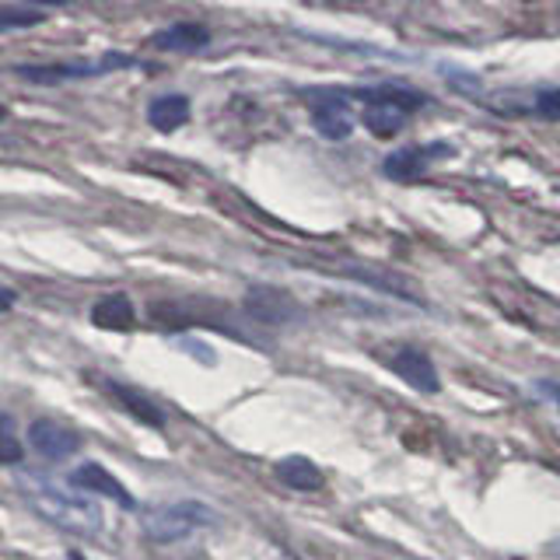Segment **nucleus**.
Segmentation results:
<instances>
[{"instance_id":"nucleus-20","label":"nucleus","mask_w":560,"mask_h":560,"mask_svg":"<svg viewBox=\"0 0 560 560\" xmlns=\"http://www.w3.org/2000/svg\"><path fill=\"white\" fill-rule=\"evenodd\" d=\"M18 302V294L11 291V288H4V284H0V312H4V308H11Z\"/></svg>"},{"instance_id":"nucleus-19","label":"nucleus","mask_w":560,"mask_h":560,"mask_svg":"<svg viewBox=\"0 0 560 560\" xmlns=\"http://www.w3.org/2000/svg\"><path fill=\"white\" fill-rule=\"evenodd\" d=\"M536 393H539L542 399H550L553 407L560 410V382H550V378H542V382H536Z\"/></svg>"},{"instance_id":"nucleus-21","label":"nucleus","mask_w":560,"mask_h":560,"mask_svg":"<svg viewBox=\"0 0 560 560\" xmlns=\"http://www.w3.org/2000/svg\"><path fill=\"white\" fill-rule=\"evenodd\" d=\"M8 119V109H4V105H0V122H4Z\"/></svg>"},{"instance_id":"nucleus-1","label":"nucleus","mask_w":560,"mask_h":560,"mask_svg":"<svg viewBox=\"0 0 560 560\" xmlns=\"http://www.w3.org/2000/svg\"><path fill=\"white\" fill-rule=\"evenodd\" d=\"M18 490L25 494V501L49 518L57 529L74 533V536H98L102 533V508L95 498H81L74 490H67L60 483H52L49 477L39 472H28V477L18 480Z\"/></svg>"},{"instance_id":"nucleus-18","label":"nucleus","mask_w":560,"mask_h":560,"mask_svg":"<svg viewBox=\"0 0 560 560\" xmlns=\"http://www.w3.org/2000/svg\"><path fill=\"white\" fill-rule=\"evenodd\" d=\"M533 109L542 119H560V88H547V92H539L533 98Z\"/></svg>"},{"instance_id":"nucleus-13","label":"nucleus","mask_w":560,"mask_h":560,"mask_svg":"<svg viewBox=\"0 0 560 560\" xmlns=\"http://www.w3.org/2000/svg\"><path fill=\"white\" fill-rule=\"evenodd\" d=\"M148 122L158 133H175L189 122V98L186 95H158L148 105Z\"/></svg>"},{"instance_id":"nucleus-6","label":"nucleus","mask_w":560,"mask_h":560,"mask_svg":"<svg viewBox=\"0 0 560 560\" xmlns=\"http://www.w3.org/2000/svg\"><path fill=\"white\" fill-rule=\"evenodd\" d=\"M133 60L127 52H105L102 63H43V67H18V74L32 84H60L70 78H95V74H109L116 67H130Z\"/></svg>"},{"instance_id":"nucleus-12","label":"nucleus","mask_w":560,"mask_h":560,"mask_svg":"<svg viewBox=\"0 0 560 560\" xmlns=\"http://www.w3.org/2000/svg\"><path fill=\"white\" fill-rule=\"evenodd\" d=\"M92 323L109 332H130L137 326V308L127 294H109L92 308Z\"/></svg>"},{"instance_id":"nucleus-10","label":"nucleus","mask_w":560,"mask_h":560,"mask_svg":"<svg viewBox=\"0 0 560 560\" xmlns=\"http://www.w3.org/2000/svg\"><path fill=\"white\" fill-rule=\"evenodd\" d=\"M102 385H105V393H109L122 410L127 413H133L140 424H148V428H154V431H162L165 428V413L154 407V402L148 399V393H137V389H130V385H122V382H113V378H102Z\"/></svg>"},{"instance_id":"nucleus-16","label":"nucleus","mask_w":560,"mask_h":560,"mask_svg":"<svg viewBox=\"0 0 560 560\" xmlns=\"http://www.w3.org/2000/svg\"><path fill=\"white\" fill-rule=\"evenodd\" d=\"M46 22V11L28 8V4H4L0 8V32H18V28H32Z\"/></svg>"},{"instance_id":"nucleus-17","label":"nucleus","mask_w":560,"mask_h":560,"mask_svg":"<svg viewBox=\"0 0 560 560\" xmlns=\"http://www.w3.org/2000/svg\"><path fill=\"white\" fill-rule=\"evenodd\" d=\"M22 455H25V448L14 434V420L8 413H0V466L22 463Z\"/></svg>"},{"instance_id":"nucleus-4","label":"nucleus","mask_w":560,"mask_h":560,"mask_svg":"<svg viewBox=\"0 0 560 560\" xmlns=\"http://www.w3.org/2000/svg\"><path fill=\"white\" fill-rule=\"evenodd\" d=\"M452 144L445 140H431V144H410V148H399L393 151L389 158L382 162V175L393 183H410V179H420L424 172H431L438 162H445L452 158Z\"/></svg>"},{"instance_id":"nucleus-5","label":"nucleus","mask_w":560,"mask_h":560,"mask_svg":"<svg viewBox=\"0 0 560 560\" xmlns=\"http://www.w3.org/2000/svg\"><path fill=\"white\" fill-rule=\"evenodd\" d=\"M312 127L326 140H347L354 133V105L347 92H315L312 102Z\"/></svg>"},{"instance_id":"nucleus-9","label":"nucleus","mask_w":560,"mask_h":560,"mask_svg":"<svg viewBox=\"0 0 560 560\" xmlns=\"http://www.w3.org/2000/svg\"><path fill=\"white\" fill-rule=\"evenodd\" d=\"M70 487L84 490L88 498H95V494L113 498V501H119V508H127V512H133V508H137V498L119 483V477H113V472L105 469V466H98V463L78 466L74 472H70Z\"/></svg>"},{"instance_id":"nucleus-11","label":"nucleus","mask_w":560,"mask_h":560,"mask_svg":"<svg viewBox=\"0 0 560 560\" xmlns=\"http://www.w3.org/2000/svg\"><path fill=\"white\" fill-rule=\"evenodd\" d=\"M148 43L154 49H165V52H197L210 43V32L203 25L183 22V25H168L162 32H154Z\"/></svg>"},{"instance_id":"nucleus-14","label":"nucleus","mask_w":560,"mask_h":560,"mask_svg":"<svg viewBox=\"0 0 560 560\" xmlns=\"http://www.w3.org/2000/svg\"><path fill=\"white\" fill-rule=\"evenodd\" d=\"M273 472H277V480L291 490H319L326 483L323 469L308 459H302V455H288V459H280Z\"/></svg>"},{"instance_id":"nucleus-8","label":"nucleus","mask_w":560,"mask_h":560,"mask_svg":"<svg viewBox=\"0 0 560 560\" xmlns=\"http://www.w3.org/2000/svg\"><path fill=\"white\" fill-rule=\"evenodd\" d=\"M389 368L393 372L410 385V389L424 393V396H434L442 393V378H438V368L434 361L424 354V350L417 347H399L396 354L389 358Z\"/></svg>"},{"instance_id":"nucleus-22","label":"nucleus","mask_w":560,"mask_h":560,"mask_svg":"<svg viewBox=\"0 0 560 560\" xmlns=\"http://www.w3.org/2000/svg\"><path fill=\"white\" fill-rule=\"evenodd\" d=\"M70 560H84V557H81V553L74 550V553H70Z\"/></svg>"},{"instance_id":"nucleus-2","label":"nucleus","mask_w":560,"mask_h":560,"mask_svg":"<svg viewBox=\"0 0 560 560\" xmlns=\"http://www.w3.org/2000/svg\"><path fill=\"white\" fill-rule=\"evenodd\" d=\"M358 98H364V127L375 137H396L402 127L410 122L417 105H424V95L410 92L402 84H385V88H368V92H358Z\"/></svg>"},{"instance_id":"nucleus-3","label":"nucleus","mask_w":560,"mask_h":560,"mask_svg":"<svg viewBox=\"0 0 560 560\" xmlns=\"http://www.w3.org/2000/svg\"><path fill=\"white\" fill-rule=\"evenodd\" d=\"M210 525H218V515L203 501H172L151 508L144 515V536L154 542H179L210 529Z\"/></svg>"},{"instance_id":"nucleus-7","label":"nucleus","mask_w":560,"mask_h":560,"mask_svg":"<svg viewBox=\"0 0 560 560\" xmlns=\"http://www.w3.org/2000/svg\"><path fill=\"white\" fill-rule=\"evenodd\" d=\"M28 442L32 448L43 455L49 463H63L70 455H78L81 448V434L70 428V424H60V420H32L28 424Z\"/></svg>"},{"instance_id":"nucleus-15","label":"nucleus","mask_w":560,"mask_h":560,"mask_svg":"<svg viewBox=\"0 0 560 560\" xmlns=\"http://www.w3.org/2000/svg\"><path fill=\"white\" fill-rule=\"evenodd\" d=\"M249 312L256 315V319L262 323H284L294 315V305L291 298H284L280 291H270V288H259L249 294Z\"/></svg>"}]
</instances>
